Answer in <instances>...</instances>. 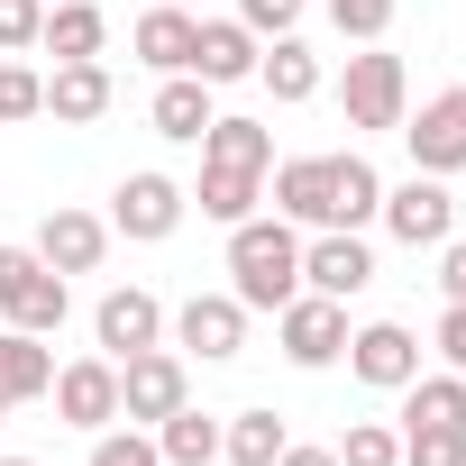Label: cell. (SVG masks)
<instances>
[{"instance_id": "2", "label": "cell", "mask_w": 466, "mask_h": 466, "mask_svg": "<svg viewBox=\"0 0 466 466\" xmlns=\"http://www.w3.org/2000/svg\"><path fill=\"white\" fill-rule=\"evenodd\" d=\"M339 101H348V128H402V101H411V83H402V56H384V46L348 56V83H339Z\"/></svg>"}, {"instance_id": "35", "label": "cell", "mask_w": 466, "mask_h": 466, "mask_svg": "<svg viewBox=\"0 0 466 466\" xmlns=\"http://www.w3.org/2000/svg\"><path fill=\"white\" fill-rule=\"evenodd\" d=\"M37 266H46L37 248H0V311H10V302H19L28 284H37Z\"/></svg>"}, {"instance_id": "14", "label": "cell", "mask_w": 466, "mask_h": 466, "mask_svg": "<svg viewBox=\"0 0 466 466\" xmlns=\"http://www.w3.org/2000/svg\"><path fill=\"white\" fill-rule=\"evenodd\" d=\"M101 248H110V219H92V210H46V219H37V257H46L56 275H92Z\"/></svg>"}, {"instance_id": "23", "label": "cell", "mask_w": 466, "mask_h": 466, "mask_svg": "<svg viewBox=\"0 0 466 466\" xmlns=\"http://www.w3.org/2000/svg\"><path fill=\"white\" fill-rule=\"evenodd\" d=\"M156 457H165V466H210V457H219V420L192 411V402L165 411V420H156Z\"/></svg>"}, {"instance_id": "15", "label": "cell", "mask_w": 466, "mask_h": 466, "mask_svg": "<svg viewBox=\"0 0 466 466\" xmlns=\"http://www.w3.org/2000/svg\"><path fill=\"white\" fill-rule=\"evenodd\" d=\"M192 74H201V83H248V74H257V28H248V19H201Z\"/></svg>"}, {"instance_id": "11", "label": "cell", "mask_w": 466, "mask_h": 466, "mask_svg": "<svg viewBox=\"0 0 466 466\" xmlns=\"http://www.w3.org/2000/svg\"><path fill=\"white\" fill-rule=\"evenodd\" d=\"M92 329H101V348H110V366H119V357H137V348H156V339H165V302H156V293H137V284H119V293H101Z\"/></svg>"}, {"instance_id": "27", "label": "cell", "mask_w": 466, "mask_h": 466, "mask_svg": "<svg viewBox=\"0 0 466 466\" xmlns=\"http://www.w3.org/2000/svg\"><path fill=\"white\" fill-rule=\"evenodd\" d=\"M329 192H339V228H357V219L384 210V174L366 156H329Z\"/></svg>"}, {"instance_id": "24", "label": "cell", "mask_w": 466, "mask_h": 466, "mask_svg": "<svg viewBox=\"0 0 466 466\" xmlns=\"http://www.w3.org/2000/svg\"><path fill=\"white\" fill-rule=\"evenodd\" d=\"M284 439H293V430H284V411H238V420L219 430V457H228V466H275V457H284Z\"/></svg>"}, {"instance_id": "19", "label": "cell", "mask_w": 466, "mask_h": 466, "mask_svg": "<svg viewBox=\"0 0 466 466\" xmlns=\"http://www.w3.org/2000/svg\"><path fill=\"white\" fill-rule=\"evenodd\" d=\"M201 165L266 174V165H275V128H257V119H210V128H201Z\"/></svg>"}, {"instance_id": "20", "label": "cell", "mask_w": 466, "mask_h": 466, "mask_svg": "<svg viewBox=\"0 0 466 466\" xmlns=\"http://www.w3.org/2000/svg\"><path fill=\"white\" fill-rule=\"evenodd\" d=\"M192 37H201V19H183L174 0H156V10L137 19V56H147L156 74H192Z\"/></svg>"}, {"instance_id": "33", "label": "cell", "mask_w": 466, "mask_h": 466, "mask_svg": "<svg viewBox=\"0 0 466 466\" xmlns=\"http://www.w3.org/2000/svg\"><path fill=\"white\" fill-rule=\"evenodd\" d=\"M37 28H46V0H0V46H37Z\"/></svg>"}, {"instance_id": "5", "label": "cell", "mask_w": 466, "mask_h": 466, "mask_svg": "<svg viewBox=\"0 0 466 466\" xmlns=\"http://www.w3.org/2000/svg\"><path fill=\"white\" fill-rule=\"evenodd\" d=\"M348 366H357V384L402 393V384L420 375V339H411L402 320H366V329H348Z\"/></svg>"}, {"instance_id": "41", "label": "cell", "mask_w": 466, "mask_h": 466, "mask_svg": "<svg viewBox=\"0 0 466 466\" xmlns=\"http://www.w3.org/2000/svg\"><path fill=\"white\" fill-rule=\"evenodd\" d=\"M0 420H10V402H0Z\"/></svg>"}, {"instance_id": "21", "label": "cell", "mask_w": 466, "mask_h": 466, "mask_svg": "<svg viewBox=\"0 0 466 466\" xmlns=\"http://www.w3.org/2000/svg\"><path fill=\"white\" fill-rule=\"evenodd\" d=\"M402 430H466V375H411L402 384Z\"/></svg>"}, {"instance_id": "4", "label": "cell", "mask_w": 466, "mask_h": 466, "mask_svg": "<svg viewBox=\"0 0 466 466\" xmlns=\"http://www.w3.org/2000/svg\"><path fill=\"white\" fill-rule=\"evenodd\" d=\"M402 248H448V228H457V201H448V183L439 174H411V183H393L384 192V210H375Z\"/></svg>"}, {"instance_id": "42", "label": "cell", "mask_w": 466, "mask_h": 466, "mask_svg": "<svg viewBox=\"0 0 466 466\" xmlns=\"http://www.w3.org/2000/svg\"><path fill=\"white\" fill-rule=\"evenodd\" d=\"M174 10H183V0H174Z\"/></svg>"}, {"instance_id": "32", "label": "cell", "mask_w": 466, "mask_h": 466, "mask_svg": "<svg viewBox=\"0 0 466 466\" xmlns=\"http://www.w3.org/2000/svg\"><path fill=\"white\" fill-rule=\"evenodd\" d=\"M329 19H339L357 46H375V37L393 28V0H329Z\"/></svg>"}, {"instance_id": "6", "label": "cell", "mask_w": 466, "mask_h": 466, "mask_svg": "<svg viewBox=\"0 0 466 466\" xmlns=\"http://www.w3.org/2000/svg\"><path fill=\"white\" fill-rule=\"evenodd\" d=\"M402 137H411V174H457L466 165V83L420 101V119H402Z\"/></svg>"}, {"instance_id": "29", "label": "cell", "mask_w": 466, "mask_h": 466, "mask_svg": "<svg viewBox=\"0 0 466 466\" xmlns=\"http://www.w3.org/2000/svg\"><path fill=\"white\" fill-rule=\"evenodd\" d=\"M339 466H402V439H393L384 420H348V439H339Z\"/></svg>"}, {"instance_id": "25", "label": "cell", "mask_w": 466, "mask_h": 466, "mask_svg": "<svg viewBox=\"0 0 466 466\" xmlns=\"http://www.w3.org/2000/svg\"><path fill=\"white\" fill-rule=\"evenodd\" d=\"M257 183L266 174H228V165H201V219H219V228H238V219H257Z\"/></svg>"}, {"instance_id": "31", "label": "cell", "mask_w": 466, "mask_h": 466, "mask_svg": "<svg viewBox=\"0 0 466 466\" xmlns=\"http://www.w3.org/2000/svg\"><path fill=\"white\" fill-rule=\"evenodd\" d=\"M37 110H46V74L0 65V119H37Z\"/></svg>"}, {"instance_id": "38", "label": "cell", "mask_w": 466, "mask_h": 466, "mask_svg": "<svg viewBox=\"0 0 466 466\" xmlns=\"http://www.w3.org/2000/svg\"><path fill=\"white\" fill-rule=\"evenodd\" d=\"M439 293L466 302V238H448V257H439Z\"/></svg>"}, {"instance_id": "13", "label": "cell", "mask_w": 466, "mask_h": 466, "mask_svg": "<svg viewBox=\"0 0 466 466\" xmlns=\"http://www.w3.org/2000/svg\"><path fill=\"white\" fill-rule=\"evenodd\" d=\"M275 219H302V228H339L329 156H293V165H275Z\"/></svg>"}, {"instance_id": "34", "label": "cell", "mask_w": 466, "mask_h": 466, "mask_svg": "<svg viewBox=\"0 0 466 466\" xmlns=\"http://www.w3.org/2000/svg\"><path fill=\"white\" fill-rule=\"evenodd\" d=\"M92 466H165V457H156V439H137V430H110V439H92Z\"/></svg>"}, {"instance_id": "16", "label": "cell", "mask_w": 466, "mask_h": 466, "mask_svg": "<svg viewBox=\"0 0 466 466\" xmlns=\"http://www.w3.org/2000/svg\"><path fill=\"white\" fill-rule=\"evenodd\" d=\"M37 393H56V357H46V339L37 329H0V402H37Z\"/></svg>"}, {"instance_id": "12", "label": "cell", "mask_w": 466, "mask_h": 466, "mask_svg": "<svg viewBox=\"0 0 466 466\" xmlns=\"http://www.w3.org/2000/svg\"><path fill=\"white\" fill-rule=\"evenodd\" d=\"M56 411H65L74 430L119 420V366H110V357H74V366H56Z\"/></svg>"}, {"instance_id": "17", "label": "cell", "mask_w": 466, "mask_h": 466, "mask_svg": "<svg viewBox=\"0 0 466 466\" xmlns=\"http://www.w3.org/2000/svg\"><path fill=\"white\" fill-rule=\"evenodd\" d=\"M46 110H56L65 128H92V119L110 110V74H101V56H83V65H56V74H46Z\"/></svg>"}, {"instance_id": "7", "label": "cell", "mask_w": 466, "mask_h": 466, "mask_svg": "<svg viewBox=\"0 0 466 466\" xmlns=\"http://www.w3.org/2000/svg\"><path fill=\"white\" fill-rule=\"evenodd\" d=\"M110 228L119 238H174L183 228V183L174 174H128L110 192Z\"/></svg>"}, {"instance_id": "3", "label": "cell", "mask_w": 466, "mask_h": 466, "mask_svg": "<svg viewBox=\"0 0 466 466\" xmlns=\"http://www.w3.org/2000/svg\"><path fill=\"white\" fill-rule=\"evenodd\" d=\"M275 339H284L293 366H339V357H348V302H329V293H293V302L275 311Z\"/></svg>"}, {"instance_id": "22", "label": "cell", "mask_w": 466, "mask_h": 466, "mask_svg": "<svg viewBox=\"0 0 466 466\" xmlns=\"http://www.w3.org/2000/svg\"><path fill=\"white\" fill-rule=\"evenodd\" d=\"M101 37H110V28H101V10H92V0H56V19L37 28V46H46L56 65H83V56H101Z\"/></svg>"}, {"instance_id": "40", "label": "cell", "mask_w": 466, "mask_h": 466, "mask_svg": "<svg viewBox=\"0 0 466 466\" xmlns=\"http://www.w3.org/2000/svg\"><path fill=\"white\" fill-rule=\"evenodd\" d=\"M0 466H37V457H0Z\"/></svg>"}, {"instance_id": "1", "label": "cell", "mask_w": 466, "mask_h": 466, "mask_svg": "<svg viewBox=\"0 0 466 466\" xmlns=\"http://www.w3.org/2000/svg\"><path fill=\"white\" fill-rule=\"evenodd\" d=\"M228 293L248 311H284L302 293V238L293 219H238L228 228Z\"/></svg>"}, {"instance_id": "26", "label": "cell", "mask_w": 466, "mask_h": 466, "mask_svg": "<svg viewBox=\"0 0 466 466\" xmlns=\"http://www.w3.org/2000/svg\"><path fill=\"white\" fill-rule=\"evenodd\" d=\"M257 74H266L275 101H311V92H320V56H311L302 37H275V56H257Z\"/></svg>"}, {"instance_id": "18", "label": "cell", "mask_w": 466, "mask_h": 466, "mask_svg": "<svg viewBox=\"0 0 466 466\" xmlns=\"http://www.w3.org/2000/svg\"><path fill=\"white\" fill-rule=\"evenodd\" d=\"M210 119H219V110H210V83H201V74H165V92H156V137L201 147Z\"/></svg>"}, {"instance_id": "30", "label": "cell", "mask_w": 466, "mask_h": 466, "mask_svg": "<svg viewBox=\"0 0 466 466\" xmlns=\"http://www.w3.org/2000/svg\"><path fill=\"white\" fill-rule=\"evenodd\" d=\"M402 466H466V430H402Z\"/></svg>"}, {"instance_id": "37", "label": "cell", "mask_w": 466, "mask_h": 466, "mask_svg": "<svg viewBox=\"0 0 466 466\" xmlns=\"http://www.w3.org/2000/svg\"><path fill=\"white\" fill-rule=\"evenodd\" d=\"M439 357L466 375V302H448V311H439Z\"/></svg>"}, {"instance_id": "8", "label": "cell", "mask_w": 466, "mask_h": 466, "mask_svg": "<svg viewBox=\"0 0 466 466\" xmlns=\"http://www.w3.org/2000/svg\"><path fill=\"white\" fill-rule=\"evenodd\" d=\"M302 284H311V293H329V302H357V293L375 284L366 238H357V228H320V238L302 248Z\"/></svg>"}, {"instance_id": "36", "label": "cell", "mask_w": 466, "mask_h": 466, "mask_svg": "<svg viewBox=\"0 0 466 466\" xmlns=\"http://www.w3.org/2000/svg\"><path fill=\"white\" fill-rule=\"evenodd\" d=\"M238 19H248L257 37H293V19H302V0H238Z\"/></svg>"}, {"instance_id": "28", "label": "cell", "mask_w": 466, "mask_h": 466, "mask_svg": "<svg viewBox=\"0 0 466 466\" xmlns=\"http://www.w3.org/2000/svg\"><path fill=\"white\" fill-rule=\"evenodd\" d=\"M65 311H74L65 275H56V266H37V284L10 302V329H37V339H56V329H65Z\"/></svg>"}, {"instance_id": "10", "label": "cell", "mask_w": 466, "mask_h": 466, "mask_svg": "<svg viewBox=\"0 0 466 466\" xmlns=\"http://www.w3.org/2000/svg\"><path fill=\"white\" fill-rule=\"evenodd\" d=\"M174 339H183L192 357H210V366L238 357V348H248V302H238V293H192V302L174 311Z\"/></svg>"}, {"instance_id": "39", "label": "cell", "mask_w": 466, "mask_h": 466, "mask_svg": "<svg viewBox=\"0 0 466 466\" xmlns=\"http://www.w3.org/2000/svg\"><path fill=\"white\" fill-rule=\"evenodd\" d=\"M275 466H339V448H293V439H284V457H275Z\"/></svg>"}, {"instance_id": "9", "label": "cell", "mask_w": 466, "mask_h": 466, "mask_svg": "<svg viewBox=\"0 0 466 466\" xmlns=\"http://www.w3.org/2000/svg\"><path fill=\"white\" fill-rule=\"evenodd\" d=\"M119 411H128V420H165V411H183V357H174V348H137V357H119Z\"/></svg>"}]
</instances>
